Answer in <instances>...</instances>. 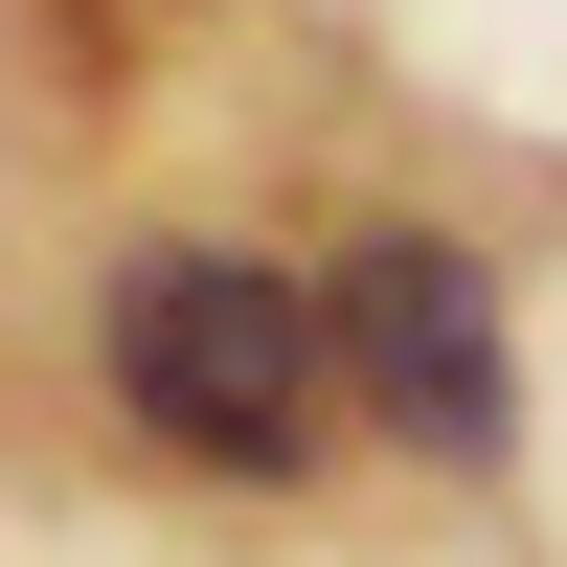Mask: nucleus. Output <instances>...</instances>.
<instances>
[{"mask_svg":"<svg viewBox=\"0 0 567 567\" xmlns=\"http://www.w3.org/2000/svg\"><path fill=\"white\" fill-rule=\"evenodd\" d=\"M91 363H114L136 454H182V477H318L341 454V341H318V272H272V250H114Z\"/></svg>","mask_w":567,"mask_h":567,"instance_id":"nucleus-1","label":"nucleus"},{"mask_svg":"<svg viewBox=\"0 0 567 567\" xmlns=\"http://www.w3.org/2000/svg\"><path fill=\"white\" fill-rule=\"evenodd\" d=\"M318 341H341V409L432 477H499L523 454V318H499V250L477 227H363L318 272Z\"/></svg>","mask_w":567,"mask_h":567,"instance_id":"nucleus-2","label":"nucleus"}]
</instances>
